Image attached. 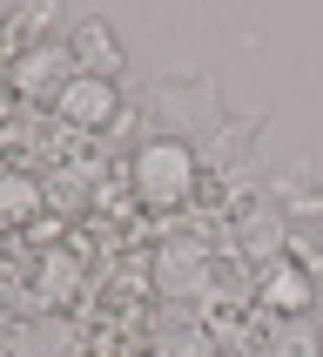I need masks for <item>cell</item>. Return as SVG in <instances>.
Here are the masks:
<instances>
[{"instance_id": "obj_1", "label": "cell", "mask_w": 323, "mask_h": 357, "mask_svg": "<svg viewBox=\"0 0 323 357\" xmlns=\"http://www.w3.org/2000/svg\"><path fill=\"white\" fill-rule=\"evenodd\" d=\"M128 189H135V202L141 209H189L196 202V189H202V162H196V149L182 135H148L128 155Z\"/></svg>"}, {"instance_id": "obj_2", "label": "cell", "mask_w": 323, "mask_h": 357, "mask_svg": "<svg viewBox=\"0 0 323 357\" xmlns=\"http://www.w3.org/2000/svg\"><path fill=\"white\" fill-rule=\"evenodd\" d=\"M148 277H155V297H168V303H209L216 250H209L202 236H189V229H175V236H168V243L155 250Z\"/></svg>"}, {"instance_id": "obj_3", "label": "cell", "mask_w": 323, "mask_h": 357, "mask_svg": "<svg viewBox=\"0 0 323 357\" xmlns=\"http://www.w3.org/2000/svg\"><path fill=\"white\" fill-rule=\"evenodd\" d=\"M54 115L68 128H81V135H101V128L121 121V95H115V81H101V75H74L54 95Z\"/></svg>"}, {"instance_id": "obj_4", "label": "cell", "mask_w": 323, "mask_h": 357, "mask_svg": "<svg viewBox=\"0 0 323 357\" xmlns=\"http://www.w3.org/2000/svg\"><path fill=\"white\" fill-rule=\"evenodd\" d=\"M256 303L269 310V317H310V303H317V270H303L297 257L269 263V270H256Z\"/></svg>"}, {"instance_id": "obj_5", "label": "cell", "mask_w": 323, "mask_h": 357, "mask_svg": "<svg viewBox=\"0 0 323 357\" xmlns=\"http://www.w3.org/2000/svg\"><path fill=\"white\" fill-rule=\"evenodd\" d=\"M229 229H236V257L249 263V270H269V263L290 257V216H269V209H242V216H229Z\"/></svg>"}, {"instance_id": "obj_6", "label": "cell", "mask_w": 323, "mask_h": 357, "mask_svg": "<svg viewBox=\"0 0 323 357\" xmlns=\"http://www.w3.org/2000/svg\"><path fill=\"white\" fill-rule=\"evenodd\" d=\"M68 47H54V40H34V47H20L14 61H7V81H14V95H61L68 81H74V68H68Z\"/></svg>"}, {"instance_id": "obj_7", "label": "cell", "mask_w": 323, "mask_h": 357, "mask_svg": "<svg viewBox=\"0 0 323 357\" xmlns=\"http://www.w3.org/2000/svg\"><path fill=\"white\" fill-rule=\"evenodd\" d=\"M68 54H74V75H101V81L121 75V40H115L108 20H81L68 34Z\"/></svg>"}, {"instance_id": "obj_8", "label": "cell", "mask_w": 323, "mask_h": 357, "mask_svg": "<svg viewBox=\"0 0 323 357\" xmlns=\"http://www.w3.org/2000/svg\"><path fill=\"white\" fill-rule=\"evenodd\" d=\"M148 351H155V357H216V337H209V324L168 317V324L148 331Z\"/></svg>"}, {"instance_id": "obj_9", "label": "cell", "mask_w": 323, "mask_h": 357, "mask_svg": "<svg viewBox=\"0 0 323 357\" xmlns=\"http://www.w3.org/2000/svg\"><path fill=\"white\" fill-rule=\"evenodd\" d=\"M47 182H34L27 169H0V222H34Z\"/></svg>"}, {"instance_id": "obj_10", "label": "cell", "mask_w": 323, "mask_h": 357, "mask_svg": "<svg viewBox=\"0 0 323 357\" xmlns=\"http://www.w3.org/2000/svg\"><path fill=\"white\" fill-rule=\"evenodd\" d=\"M34 283H40V303H74L88 277H81V257H74V250H54V257H40V277Z\"/></svg>"}, {"instance_id": "obj_11", "label": "cell", "mask_w": 323, "mask_h": 357, "mask_svg": "<svg viewBox=\"0 0 323 357\" xmlns=\"http://www.w3.org/2000/svg\"><path fill=\"white\" fill-rule=\"evenodd\" d=\"M262 357H323V331L303 324V317H290V324H276V344H269Z\"/></svg>"}, {"instance_id": "obj_12", "label": "cell", "mask_w": 323, "mask_h": 357, "mask_svg": "<svg viewBox=\"0 0 323 357\" xmlns=\"http://www.w3.org/2000/svg\"><path fill=\"white\" fill-rule=\"evenodd\" d=\"M216 357H242V351H216Z\"/></svg>"}]
</instances>
